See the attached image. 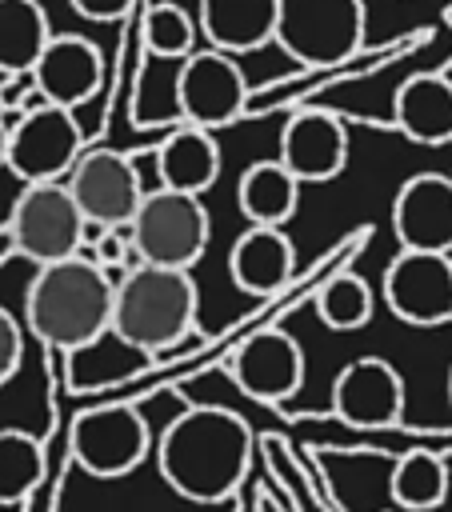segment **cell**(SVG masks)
<instances>
[{"mask_svg": "<svg viewBox=\"0 0 452 512\" xmlns=\"http://www.w3.org/2000/svg\"><path fill=\"white\" fill-rule=\"evenodd\" d=\"M252 428L232 408L196 404L184 408L156 440V468L160 480L192 500V504H220L228 500L252 464Z\"/></svg>", "mask_w": 452, "mask_h": 512, "instance_id": "6da1fadb", "label": "cell"}, {"mask_svg": "<svg viewBox=\"0 0 452 512\" xmlns=\"http://www.w3.org/2000/svg\"><path fill=\"white\" fill-rule=\"evenodd\" d=\"M112 300L116 284L92 256L80 252L32 272L24 292V324L40 344L76 352L112 328Z\"/></svg>", "mask_w": 452, "mask_h": 512, "instance_id": "7a4b0ae2", "label": "cell"}, {"mask_svg": "<svg viewBox=\"0 0 452 512\" xmlns=\"http://www.w3.org/2000/svg\"><path fill=\"white\" fill-rule=\"evenodd\" d=\"M196 308H200V292H196L192 272L132 264L116 280L112 332L148 356L168 352L192 332Z\"/></svg>", "mask_w": 452, "mask_h": 512, "instance_id": "3957f363", "label": "cell"}, {"mask_svg": "<svg viewBox=\"0 0 452 512\" xmlns=\"http://www.w3.org/2000/svg\"><path fill=\"white\" fill-rule=\"evenodd\" d=\"M132 248L140 264H156V268H192L212 236V220L200 196L188 192H172V188H156L140 200L132 224H128Z\"/></svg>", "mask_w": 452, "mask_h": 512, "instance_id": "277c9868", "label": "cell"}, {"mask_svg": "<svg viewBox=\"0 0 452 512\" xmlns=\"http://www.w3.org/2000/svg\"><path fill=\"white\" fill-rule=\"evenodd\" d=\"M364 0H280L276 44L304 68L344 64L364 44Z\"/></svg>", "mask_w": 452, "mask_h": 512, "instance_id": "5b68a950", "label": "cell"}, {"mask_svg": "<svg viewBox=\"0 0 452 512\" xmlns=\"http://www.w3.org/2000/svg\"><path fill=\"white\" fill-rule=\"evenodd\" d=\"M84 236H88V220H84V212L72 200L64 180L24 184V192L12 200L8 240L36 268L68 260V256H80Z\"/></svg>", "mask_w": 452, "mask_h": 512, "instance_id": "8992f818", "label": "cell"}, {"mask_svg": "<svg viewBox=\"0 0 452 512\" xmlns=\"http://www.w3.org/2000/svg\"><path fill=\"white\" fill-rule=\"evenodd\" d=\"M84 152V132L72 108L36 104L24 108L8 128V160L4 168L24 184L60 180Z\"/></svg>", "mask_w": 452, "mask_h": 512, "instance_id": "52a82bcc", "label": "cell"}, {"mask_svg": "<svg viewBox=\"0 0 452 512\" xmlns=\"http://www.w3.org/2000/svg\"><path fill=\"white\" fill-rule=\"evenodd\" d=\"M152 452V432L140 408L132 404H100L72 420V460L88 476L116 480L144 464Z\"/></svg>", "mask_w": 452, "mask_h": 512, "instance_id": "ba28073f", "label": "cell"}, {"mask_svg": "<svg viewBox=\"0 0 452 512\" xmlns=\"http://www.w3.org/2000/svg\"><path fill=\"white\" fill-rule=\"evenodd\" d=\"M64 184L80 204L84 220L96 228H128L140 200L148 196L132 156L116 148H84Z\"/></svg>", "mask_w": 452, "mask_h": 512, "instance_id": "9c48e42d", "label": "cell"}, {"mask_svg": "<svg viewBox=\"0 0 452 512\" xmlns=\"http://www.w3.org/2000/svg\"><path fill=\"white\" fill-rule=\"evenodd\" d=\"M380 292L388 312L412 328L452 324V256L400 248L384 268Z\"/></svg>", "mask_w": 452, "mask_h": 512, "instance_id": "30bf717a", "label": "cell"}, {"mask_svg": "<svg viewBox=\"0 0 452 512\" xmlns=\"http://www.w3.org/2000/svg\"><path fill=\"white\" fill-rule=\"evenodd\" d=\"M176 96L184 124L196 128H224L248 108V80L236 64V56L220 48H196L176 68Z\"/></svg>", "mask_w": 452, "mask_h": 512, "instance_id": "8fae6325", "label": "cell"}, {"mask_svg": "<svg viewBox=\"0 0 452 512\" xmlns=\"http://www.w3.org/2000/svg\"><path fill=\"white\" fill-rule=\"evenodd\" d=\"M392 232L408 252L452 256V172H416L392 196Z\"/></svg>", "mask_w": 452, "mask_h": 512, "instance_id": "7c38bea8", "label": "cell"}, {"mask_svg": "<svg viewBox=\"0 0 452 512\" xmlns=\"http://www.w3.org/2000/svg\"><path fill=\"white\" fill-rule=\"evenodd\" d=\"M228 372L244 396L260 404H284L304 384V348L284 328H260L236 348Z\"/></svg>", "mask_w": 452, "mask_h": 512, "instance_id": "4fadbf2b", "label": "cell"}, {"mask_svg": "<svg viewBox=\"0 0 452 512\" xmlns=\"http://www.w3.org/2000/svg\"><path fill=\"white\" fill-rule=\"evenodd\" d=\"M332 412L352 428H392L404 412V376L384 356H356L332 380Z\"/></svg>", "mask_w": 452, "mask_h": 512, "instance_id": "5bb4252c", "label": "cell"}, {"mask_svg": "<svg viewBox=\"0 0 452 512\" xmlns=\"http://www.w3.org/2000/svg\"><path fill=\"white\" fill-rule=\"evenodd\" d=\"M300 184H328L348 164V128L336 112L300 108L280 128V156H276Z\"/></svg>", "mask_w": 452, "mask_h": 512, "instance_id": "9a60e30c", "label": "cell"}, {"mask_svg": "<svg viewBox=\"0 0 452 512\" xmlns=\"http://www.w3.org/2000/svg\"><path fill=\"white\" fill-rule=\"evenodd\" d=\"M32 84L44 104L56 108H80L88 104L104 84V56L92 40L76 32H56L44 48V56L32 68Z\"/></svg>", "mask_w": 452, "mask_h": 512, "instance_id": "2e32d148", "label": "cell"}, {"mask_svg": "<svg viewBox=\"0 0 452 512\" xmlns=\"http://www.w3.org/2000/svg\"><path fill=\"white\" fill-rule=\"evenodd\" d=\"M296 272V248L284 228L248 224L232 252H228V276L248 296H272L280 292Z\"/></svg>", "mask_w": 452, "mask_h": 512, "instance_id": "e0dca14e", "label": "cell"}, {"mask_svg": "<svg viewBox=\"0 0 452 512\" xmlns=\"http://www.w3.org/2000/svg\"><path fill=\"white\" fill-rule=\"evenodd\" d=\"M276 12L280 0H200L196 24L208 48L244 56L276 40Z\"/></svg>", "mask_w": 452, "mask_h": 512, "instance_id": "ac0fdd59", "label": "cell"}, {"mask_svg": "<svg viewBox=\"0 0 452 512\" xmlns=\"http://www.w3.org/2000/svg\"><path fill=\"white\" fill-rule=\"evenodd\" d=\"M396 128L424 148H440L452 140V80L440 72H416L396 88L392 100Z\"/></svg>", "mask_w": 452, "mask_h": 512, "instance_id": "d6986e66", "label": "cell"}, {"mask_svg": "<svg viewBox=\"0 0 452 512\" xmlns=\"http://www.w3.org/2000/svg\"><path fill=\"white\" fill-rule=\"evenodd\" d=\"M156 176H160V188H172V192H188V196L208 192L220 176L216 136L196 124H176L156 144Z\"/></svg>", "mask_w": 452, "mask_h": 512, "instance_id": "ffe728a7", "label": "cell"}, {"mask_svg": "<svg viewBox=\"0 0 452 512\" xmlns=\"http://www.w3.org/2000/svg\"><path fill=\"white\" fill-rule=\"evenodd\" d=\"M236 204L248 224H268L284 228L296 216L300 204V180L280 164V160H256L240 172L236 184Z\"/></svg>", "mask_w": 452, "mask_h": 512, "instance_id": "44dd1931", "label": "cell"}, {"mask_svg": "<svg viewBox=\"0 0 452 512\" xmlns=\"http://www.w3.org/2000/svg\"><path fill=\"white\" fill-rule=\"evenodd\" d=\"M68 360V388L72 392H96L104 384H120V380H132L144 364H148V352L132 348L128 340H120L112 328L88 344H80L76 352H64Z\"/></svg>", "mask_w": 452, "mask_h": 512, "instance_id": "7402d4cb", "label": "cell"}, {"mask_svg": "<svg viewBox=\"0 0 452 512\" xmlns=\"http://www.w3.org/2000/svg\"><path fill=\"white\" fill-rule=\"evenodd\" d=\"M52 36L40 0H0V76H32Z\"/></svg>", "mask_w": 452, "mask_h": 512, "instance_id": "603a6c76", "label": "cell"}, {"mask_svg": "<svg viewBox=\"0 0 452 512\" xmlns=\"http://www.w3.org/2000/svg\"><path fill=\"white\" fill-rule=\"evenodd\" d=\"M448 464L440 452L432 448H408L392 460V480H388V492H392V508L400 512H432L444 504L448 496Z\"/></svg>", "mask_w": 452, "mask_h": 512, "instance_id": "cb8c5ba5", "label": "cell"}, {"mask_svg": "<svg viewBox=\"0 0 452 512\" xmlns=\"http://www.w3.org/2000/svg\"><path fill=\"white\" fill-rule=\"evenodd\" d=\"M316 316H320V324L324 328H332V332H356V328H364L368 320H372V308H376V300H372V284L364 280V276H356V272H336V276H328L320 288H316Z\"/></svg>", "mask_w": 452, "mask_h": 512, "instance_id": "d4e9b609", "label": "cell"}, {"mask_svg": "<svg viewBox=\"0 0 452 512\" xmlns=\"http://www.w3.org/2000/svg\"><path fill=\"white\" fill-rule=\"evenodd\" d=\"M140 36H144V48L152 60H188L196 52L200 24L188 8H180L172 0H156L144 8Z\"/></svg>", "mask_w": 452, "mask_h": 512, "instance_id": "484cf974", "label": "cell"}, {"mask_svg": "<svg viewBox=\"0 0 452 512\" xmlns=\"http://www.w3.org/2000/svg\"><path fill=\"white\" fill-rule=\"evenodd\" d=\"M44 476V448L24 428H0V504H20Z\"/></svg>", "mask_w": 452, "mask_h": 512, "instance_id": "4316f807", "label": "cell"}, {"mask_svg": "<svg viewBox=\"0 0 452 512\" xmlns=\"http://www.w3.org/2000/svg\"><path fill=\"white\" fill-rule=\"evenodd\" d=\"M20 360H24V332H20V320L0 304V388L20 372Z\"/></svg>", "mask_w": 452, "mask_h": 512, "instance_id": "83f0119b", "label": "cell"}, {"mask_svg": "<svg viewBox=\"0 0 452 512\" xmlns=\"http://www.w3.org/2000/svg\"><path fill=\"white\" fill-rule=\"evenodd\" d=\"M76 16L84 20H96V24H112V20H124L132 12L136 0H68Z\"/></svg>", "mask_w": 452, "mask_h": 512, "instance_id": "f1b7e54d", "label": "cell"}, {"mask_svg": "<svg viewBox=\"0 0 452 512\" xmlns=\"http://www.w3.org/2000/svg\"><path fill=\"white\" fill-rule=\"evenodd\" d=\"M8 120H4V112H0V168H4V160H8Z\"/></svg>", "mask_w": 452, "mask_h": 512, "instance_id": "f546056e", "label": "cell"}, {"mask_svg": "<svg viewBox=\"0 0 452 512\" xmlns=\"http://www.w3.org/2000/svg\"><path fill=\"white\" fill-rule=\"evenodd\" d=\"M448 404H452V368H448Z\"/></svg>", "mask_w": 452, "mask_h": 512, "instance_id": "4dcf8cb0", "label": "cell"}, {"mask_svg": "<svg viewBox=\"0 0 452 512\" xmlns=\"http://www.w3.org/2000/svg\"><path fill=\"white\" fill-rule=\"evenodd\" d=\"M384 512H400V508H384Z\"/></svg>", "mask_w": 452, "mask_h": 512, "instance_id": "1f68e13d", "label": "cell"}]
</instances>
